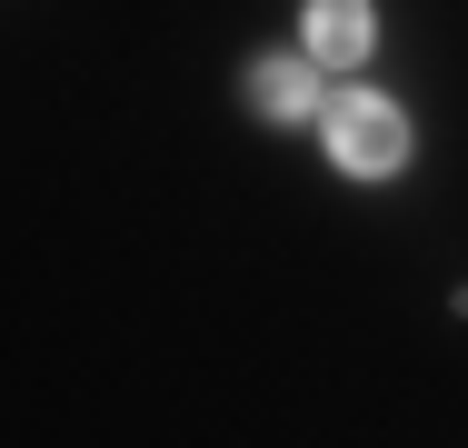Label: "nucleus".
Segmentation results:
<instances>
[{
	"instance_id": "3",
	"label": "nucleus",
	"mask_w": 468,
	"mask_h": 448,
	"mask_svg": "<svg viewBox=\"0 0 468 448\" xmlns=\"http://www.w3.org/2000/svg\"><path fill=\"white\" fill-rule=\"evenodd\" d=\"M299 50L329 80H359L378 60V0H299Z\"/></svg>"
},
{
	"instance_id": "1",
	"label": "nucleus",
	"mask_w": 468,
	"mask_h": 448,
	"mask_svg": "<svg viewBox=\"0 0 468 448\" xmlns=\"http://www.w3.org/2000/svg\"><path fill=\"white\" fill-rule=\"evenodd\" d=\"M319 160L349 179V189H388V179L419 160V120H409V100L378 80H339L329 90V110H319Z\"/></svg>"
},
{
	"instance_id": "2",
	"label": "nucleus",
	"mask_w": 468,
	"mask_h": 448,
	"mask_svg": "<svg viewBox=\"0 0 468 448\" xmlns=\"http://www.w3.org/2000/svg\"><path fill=\"white\" fill-rule=\"evenodd\" d=\"M239 100H250L260 130H319V110H329V70L289 40V50H260V60L239 70Z\"/></svg>"
}]
</instances>
